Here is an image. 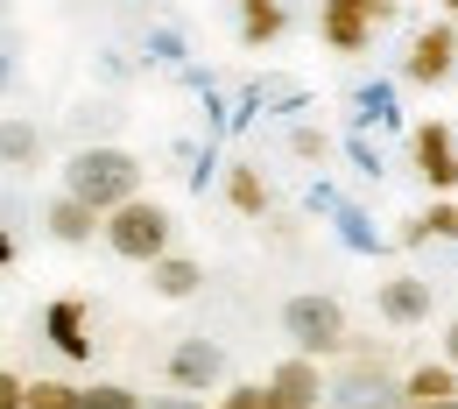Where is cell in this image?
Listing matches in <instances>:
<instances>
[{"instance_id":"obj_1","label":"cell","mask_w":458,"mask_h":409,"mask_svg":"<svg viewBox=\"0 0 458 409\" xmlns=\"http://www.w3.org/2000/svg\"><path fill=\"white\" fill-rule=\"evenodd\" d=\"M141 156L134 149H120V141H92V149H71V163H64V191L71 198H85V205H99V212H120L127 198H141Z\"/></svg>"},{"instance_id":"obj_2","label":"cell","mask_w":458,"mask_h":409,"mask_svg":"<svg viewBox=\"0 0 458 409\" xmlns=\"http://www.w3.org/2000/svg\"><path fill=\"white\" fill-rule=\"evenodd\" d=\"M283 339L289 353H310V360H345L352 353V325H345V303L339 296H289L283 303Z\"/></svg>"},{"instance_id":"obj_3","label":"cell","mask_w":458,"mask_h":409,"mask_svg":"<svg viewBox=\"0 0 458 409\" xmlns=\"http://www.w3.org/2000/svg\"><path fill=\"white\" fill-rule=\"evenodd\" d=\"M106 254L134 261V268H148V261L176 254V219H170V205H156V198H127L120 212H106Z\"/></svg>"},{"instance_id":"obj_4","label":"cell","mask_w":458,"mask_h":409,"mask_svg":"<svg viewBox=\"0 0 458 409\" xmlns=\"http://www.w3.org/2000/svg\"><path fill=\"white\" fill-rule=\"evenodd\" d=\"M409 396H402V374L388 367V353H367L352 346L332 367V403L325 409H402Z\"/></svg>"},{"instance_id":"obj_5","label":"cell","mask_w":458,"mask_h":409,"mask_svg":"<svg viewBox=\"0 0 458 409\" xmlns=\"http://www.w3.org/2000/svg\"><path fill=\"white\" fill-rule=\"evenodd\" d=\"M388 21H395V0H318V43L339 50V57L374 50V36Z\"/></svg>"},{"instance_id":"obj_6","label":"cell","mask_w":458,"mask_h":409,"mask_svg":"<svg viewBox=\"0 0 458 409\" xmlns=\"http://www.w3.org/2000/svg\"><path fill=\"white\" fill-rule=\"evenodd\" d=\"M163 381L170 388H183V396H226L233 381H226V346L219 339H176L170 360H163Z\"/></svg>"},{"instance_id":"obj_7","label":"cell","mask_w":458,"mask_h":409,"mask_svg":"<svg viewBox=\"0 0 458 409\" xmlns=\"http://www.w3.org/2000/svg\"><path fill=\"white\" fill-rule=\"evenodd\" d=\"M430 303H437V283H430V276L395 268V276L374 283V318H381L388 332H416V325H430Z\"/></svg>"},{"instance_id":"obj_8","label":"cell","mask_w":458,"mask_h":409,"mask_svg":"<svg viewBox=\"0 0 458 409\" xmlns=\"http://www.w3.org/2000/svg\"><path fill=\"white\" fill-rule=\"evenodd\" d=\"M409 163H416V176L430 183V198H452V191H458V127H445V120H416V134H409Z\"/></svg>"},{"instance_id":"obj_9","label":"cell","mask_w":458,"mask_h":409,"mask_svg":"<svg viewBox=\"0 0 458 409\" xmlns=\"http://www.w3.org/2000/svg\"><path fill=\"white\" fill-rule=\"evenodd\" d=\"M458 71V21H423L416 36H409V57H402V78L409 85H445Z\"/></svg>"},{"instance_id":"obj_10","label":"cell","mask_w":458,"mask_h":409,"mask_svg":"<svg viewBox=\"0 0 458 409\" xmlns=\"http://www.w3.org/2000/svg\"><path fill=\"white\" fill-rule=\"evenodd\" d=\"M268 381H276L283 409H325V403H332V367H325V360H310V353L276 360V367H268Z\"/></svg>"},{"instance_id":"obj_11","label":"cell","mask_w":458,"mask_h":409,"mask_svg":"<svg viewBox=\"0 0 458 409\" xmlns=\"http://www.w3.org/2000/svg\"><path fill=\"white\" fill-rule=\"evenodd\" d=\"M43 339L64 360H92V303L85 296H50L43 303Z\"/></svg>"},{"instance_id":"obj_12","label":"cell","mask_w":458,"mask_h":409,"mask_svg":"<svg viewBox=\"0 0 458 409\" xmlns=\"http://www.w3.org/2000/svg\"><path fill=\"white\" fill-rule=\"evenodd\" d=\"M43 226H50L57 247H92V240H106V212L85 205V198H71V191H57L50 212H43Z\"/></svg>"},{"instance_id":"obj_13","label":"cell","mask_w":458,"mask_h":409,"mask_svg":"<svg viewBox=\"0 0 458 409\" xmlns=\"http://www.w3.org/2000/svg\"><path fill=\"white\" fill-rule=\"evenodd\" d=\"M402 409H430V403H458V367L437 353V360H423V367H409L402 374Z\"/></svg>"},{"instance_id":"obj_14","label":"cell","mask_w":458,"mask_h":409,"mask_svg":"<svg viewBox=\"0 0 458 409\" xmlns=\"http://www.w3.org/2000/svg\"><path fill=\"white\" fill-rule=\"evenodd\" d=\"M283 29H289V0H240V43L247 50L283 43Z\"/></svg>"},{"instance_id":"obj_15","label":"cell","mask_w":458,"mask_h":409,"mask_svg":"<svg viewBox=\"0 0 458 409\" xmlns=\"http://www.w3.org/2000/svg\"><path fill=\"white\" fill-rule=\"evenodd\" d=\"M198 283H205V261H191V254H163V261H148V290L163 296V303L198 296Z\"/></svg>"},{"instance_id":"obj_16","label":"cell","mask_w":458,"mask_h":409,"mask_svg":"<svg viewBox=\"0 0 458 409\" xmlns=\"http://www.w3.org/2000/svg\"><path fill=\"white\" fill-rule=\"evenodd\" d=\"M226 205L240 219H261L268 212V176L254 170V163H226Z\"/></svg>"},{"instance_id":"obj_17","label":"cell","mask_w":458,"mask_h":409,"mask_svg":"<svg viewBox=\"0 0 458 409\" xmlns=\"http://www.w3.org/2000/svg\"><path fill=\"white\" fill-rule=\"evenodd\" d=\"M402 240H409V247H423V240H458V198H430V212L409 219Z\"/></svg>"},{"instance_id":"obj_18","label":"cell","mask_w":458,"mask_h":409,"mask_svg":"<svg viewBox=\"0 0 458 409\" xmlns=\"http://www.w3.org/2000/svg\"><path fill=\"white\" fill-rule=\"evenodd\" d=\"M29 409H85V388H78V381H57V374H36V381H29Z\"/></svg>"},{"instance_id":"obj_19","label":"cell","mask_w":458,"mask_h":409,"mask_svg":"<svg viewBox=\"0 0 458 409\" xmlns=\"http://www.w3.org/2000/svg\"><path fill=\"white\" fill-rule=\"evenodd\" d=\"M212 409H283V396H276V381L261 374V381H233V388H226Z\"/></svg>"},{"instance_id":"obj_20","label":"cell","mask_w":458,"mask_h":409,"mask_svg":"<svg viewBox=\"0 0 458 409\" xmlns=\"http://www.w3.org/2000/svg\"><path fill=\"white\" fill-rule=\"evenodd\" d=\"M36 156H43V134L29 120H7V170H29Z\"/></svg>"},{"instance_id":"obj_21","label":"cell","mask_w":458,"mask_h":409,"mask_svg":"<svg viewBox=\"0 0 458 409\" xmlns=\"http://www.w3.org/2000/svg\"><path fill=\"white\" fill-rule=\"evenodd\" d=\"M85 409H148V396H134L127 381H92V388H85Z\"/></svg>"},{"instance_id":"obj_22","label":"cell","mask_w":458,"mask_h":409,"mask_svg":"<svg viewBox=\"0 0 458 409\" xmlns=\"http://www.w3.org/2000/svg\"><path fill=\"white\" fill-rule=\"evenodd\" d=\"M289 149H296L303 163H325V156H332V134H325V127H296V134H289Z\"/></svg>"},{"instance_id":"obj_23","label":"cell","mask_w":458,"mask_h":409,"mask_svg":"<svg viewBox=\"0 0 458 409\" xmlns=\"http://www.w3.org/2000/svg\"><path fill=\"white\" fill-rule=\"evenodd\" d=\"M0 409H29V381H21L14 367L0 374Z\"/></svg>"},{"instance_id":"obj_24","label":"cell","mask_w":458,"mask_h":409,"mask_svg":"<svg viewBox=\"0 0 458 409\" xmlns=\"http://www.w3.org/2000/svg\"><path fill=\"white\" fill-rule=\"evenodd\" d=\"M148 409H205V396H183L176 388V396H148Z\"/></svg>"},{"instance_id":"obj_25","label":"cell","mask_w":458,"mask_h":409,"mask_svg":"<svg viewBox=\"0 0 458 409\" xmlns=\"http://www.w3.org/2000/svg\"><path fill=\"white\" fill-rule=\"evenodd\" d=\"M445 360H452V367H458V318H452V325H445Z\"/></svg>"},{"instance_id":"obj_26","label":"cell","mask_w":458,"mask_h":409,"mask_svg":"<svg viewBox=\"0 0 458 409\" xmlns=\"http://www.w3.org/2000/svg\"><path fill=\"white\" fill-rule=\"evenodd\" d=\"M445 14H452V21H458V0H445Z\"/></svg>"}]
</instances>
